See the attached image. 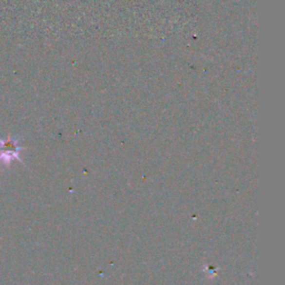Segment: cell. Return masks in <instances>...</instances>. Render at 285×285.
<instances>
[{"label":"cell","instance_id":"obj_1","mask_svg":"<svg viewBox=\"0 0 285 285\" xmlns=\"http://www.w3.org/2000/svg\"><path fill=\"white\" fill-rule=\"evenodd\" d=\"M20 147L16 140L8 138L7 140L0 139V161L9 164L14 158L19 159Z\"/></svg>","mask_w":285,"mask_h":285}]
</instances>
